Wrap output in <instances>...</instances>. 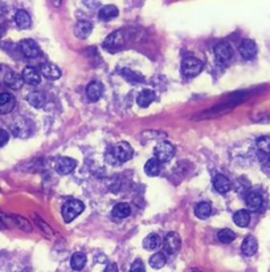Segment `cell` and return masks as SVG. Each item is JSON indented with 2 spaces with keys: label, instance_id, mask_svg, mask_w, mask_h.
<instances>
[{
  "label": "cell",
  "instance_id": "obj_12",
  "mask_svg": "<svg viewBox=\"0 0 270 272\" xmlns=\"http://www.w3.org/2000/svg\"><path fill=\"white\" fill-rule=\"evenodd\" d=\"M21 77H23V81L30 84V85H39L41 82V75L40 72L37 71L33 66H27L24 68V71L21 73Z\"/></svg>",
  "mask_w": 270,
  "mask_h": 272
},
{
  "label": "cell",
  "instance_id": "obj_20",
  "mask_svg": "<svg viewBox=\"0 0 270 272\" xmlns=\"http://www.w3.org/2000/svg\"><path fill=\"white\" fill-rule=\"evenodd\" d=\"M246 206L252 211H257L262 206V197L257 192H250L246 195Z\"/></svg>",
  "mask_w": 270,
  "mask_h": 272
},
{
  "label": "cell",
  "instance_id": "obj_13",
  "mask_svg": "<svg viewBox=\"0 0 270 272\" xmlns=\"http://www.w3.org/2000/svg\"><path fill=\"white\" fill-rule=\"evenodd\" d=\"M86 95L90 101H98L104 95V85L100 81H91L89 85L86 86Z\"/></svg>",
  "mask_w": 270,
  "mask_h": 272
},
{
  "label": "cell",
  "instance_id": "obj_25",
  "mask_svg": "<svg viewBox=\"0 0 270 272\" xmlns=\"http://www.w3.org/2000/svg\"><path fill=\"white\" fill-rule=\"evenodd\" d=\"M131 214V207L129 203H125V202H120L118 205H115L114 208H113V215L115 218H120V219H123V218H127Z\"/></svg>",
  "mask_w": 270,
  "mask_h": 272
},
{
  "label": "cell",
  "instance_id": "obj_2",
  "mask_svg": "<svg viewBox=\"0 0 270 272\" xmlns=\"http://www.w3.org/2000/svg\"><path fill=\"white\" fill-rule=\"evenodd\" d=\"M0 81L4 82L5 85H8L12 89H20L23 82H24L23 77L17 76L12 69L4 65H0Z\"/></svg>",
  "mask_w": 270,
  "mask_h": 272
},
{
  "label": "cell",
  "instance_id": "obj_11",
  "mask_svg": "<svg viewBox=\"0 0 270 272\" xmlns=\"http://www.w3.org/2000/svg\"><path fill=\"white\" fill-rule=\"evenodd\" d=\"M77 166V162L73 160V158H69V157H62L57 161V165H56V170L59 174L61 176H68L70 173L73 172Z\"/></svg>",
  "mask_w": 270,
  "mask_h": 272
},
{
  "label": "cell",
  "instance_id": "obj_23",
  "mask_svg": "<svg viewBox=\"0 0 270 272\" xmlns=\"http://www.w3.org/2000/svg\"><path fill=\"white\" fill-rule=\"evenodd\" d=\"M27 101H28L33 108L40 109V108H43V106L45 105L46 98H45L44 93H41V92H32V93H30L28 97H27Z\"/></svg>",
  "mask_w": 270,
  "mask_h": 272
},
{
  "label": "cell",
  "instance_id": "obj_18",
  "mask_svg": "<svg viewBox=\"0 0 270 272\" xmlns=\"http://www.w3.org/2000/svg\"><path fill=\"white\" fill-rule=\"evenodd\" d=\"M15 23L20 30H28L32 24L30 14L25 10H19L15 14Z\"/></svg>",
  "mask_w": 270,
  "mask_h": 272
},
{
  "label": "cell",
  "instance_id": "obj_24",
  "mask_svg": "<svg viewBox=\"0 0 270 272\" xmlns=\"http://www.w3.org/2000/svg\"><path fill=\"white\" fill-rule=\"evenodd\" d=\"M162 244V239L158 234H150L149 237H146V239L143 240V247L149 251H155L160 247Z\"/></svg>",
  "mask_w": 270,
  "mask_h": 272
},
{
  "label": "cell",
  "instance_id": "obj_32",
  "mask_svg": "<svg viewBox=\"0 0 270 272\" xmlns=\"http://www.w3.org/2000/svg\"><path fill=\"white\" fill-rule=\"evenodd\" d=\"M130 272H146V268H145V264H143V262H142L140 259H136V260L131 264Z\"/></svg>",
  "mask_w": 270,
  "mask_h": 272
},
{
  "label": "cell",
  "instance_id": "obj_26",
  "mask_svg": "<svg viewBox=\"0 0 270 272\" xmlns=\"http://www.w3.org/2000/svg\"><path fill=\"white\" fill-rule=\"evenodd\" d=\"M86 264V255L82 254V252H75L72 255V259H70V266L73 270L75 271H80L82 268L85 267Z\"/></svg>",
  "mask_w": 270,
  "mask_h": 272
},
{
  "label": "cell",
  "instance_id": "obj_10",
  "mask_svg": "<svg viewBox=\"0 0 270 272\" xmlns=\"http://www.w3.org/2000/svg\"><path fill=\"white\" fill-rule=\"evenodd\" d=\"M257 44L255 40L252 39H245V40L241 43L240 46V55L245 59V60H253L255 56H257Z\"/></svg>",
  "mask_w": 270,
  "mask_h": 272
},
{
  "label": "cell",
  "instance_id": "obj_14",
  "mask_svg": "<svg viewBox=\"0 0 270 272\" xmlns=\"http://www.w3.org/2000/svg\"><path fill=\"white\" fill-rule=\"evenodd\" d=\"M257 248H258V243H257V239L252 235H248V237L244 239V242L241 244V251L244 255L246 256H252L257 252Z\"/></svg>",
  "mask_w": 270,
  "mask_h": 272
},
{
  "label": "cell",
  "instance_id": "obj_5",
  "mask_svg": "<svg viewBox=\"0 0 270 272\" xmlns=\"http://www.w3.org/2000/svg\"><path fill=\"white\" fill-rule=\"evenodd\" d=\"M133 154H134V150L133 147L130 146L129 142H120L114 146V150H113V156L117 158V161L120 162H127L130 161L133 158Z\"/></svg>",
  "mask_w": 270,
  "mask_h": 272
},
{
  "label": "cell",
  "instance_id": "obj_36",
  "mask_svg": "<svg viewBox=\"0 0 270 272\" xmlns=\"http://www.w3.org/2000/svg\"><path fill=\"white\" fill-rule=\"evenodd\" d=\"M4 33H5V30L3 28V27H1V25H0V37L4 35Z\"/></svg>",
  "mask_w": 270,
  "mask_h": 272
},
{
  "label": "cell",
  "instance_id": "obj_19",
  "mask_svg": "<svg viewBox=\"0 0 270 272\" xmlns=\"http://www.w3.org/2000/svg\"><path fill=\"white\" fill-rule=\"evenodd\" d=\"M156 100V95L150 89H145L139 93V96L136 98V104L140 106V108H147L150 106L151 102H154Z\"/></svg>",
  "mask_w": 270,
  "mask_h": 272
},
{
  "label": "cell",
  "instance_id": "obj_1",
  "mask_svg": "<svg viewBox=\"0 0 270 272\" xmlns=\"http://www.w3.org/2000/svg\"><path fill=\"white\" fill-rule=\"evenodd\" d=\"M84 210H85V206L82 202L78 199H70V201L65 202L62 206V218L66 223H69L75 221Z\"/></svg>",
  "mask_w": 270,
  "mask_h": 272
},
{
  "label": "cell",
  "instance_id": "obj_7",
  "mask_svg": "<svg viewBox=\"0 0 270 272\" xmlns=\"http://www.w3.org/2000/svg\"><path fill=\"white\" fill-rule=\"evenodd\" d=\"M213 52H215V56H216V60L221 63V64H225V63H228V61L232 59V56H233V49H232V47L228 44V43H217L213 48Z\"/></svg>",
  "mask_w": 270,
  "mask_h": 272
},
{
  "label": "cell",
  "instance_id": "obj_33",
  "mask_svg": "<svg viewBox=\"0 0 270 272\" xmlns=\"http://www.w3.org/2000/svg\"><path fill=\"white\" fill-rule=\"evenodd\" d=\"M10 140V134H8V131L4 130V129H0V147L4 146L5 144L8 142Z\"/></svg>",
  "mask_w": 270,
  "mask_h": 272
},
{
  "label": "cell",
  "instance_id": "obj_30",
  "mask_svg": "<svg viewBox=\"0 0 270 272\" xmlns=\"http://www.w3.org/2000/svg\"><path fill=\"white\" fill-rule=\"evenodd\" d=\"M217 238L221 243H232L236 239V234L229 228H224L217 234Z\"/></svg>",
  "mask_w": 270,
  "mask_h": 272
},
{
  "label": "cell",
  "instance_id": "obj_34",
  "mask_svg": "<svg viewBox=\"0 0 270 272\" xmlns=\"http://www.w3.org/2000/svg\"><path fill=\"white\" fill-rule=\"evenodd\" d=\"M104 272H118V267H117L115 263H110V264H107V267L105 268Z\"/></svg>",
  "mask_w": 270,
  "mask_h": 272
},
{
  "label": "cell",
  "instance_id": "obj_4",
  "mask_svg": "<svg viewBox=\"0 0 270 272\" xmlns=\"http://www.w3.org/2000/svg\"><path fill=\"white\" fill-rule=\"evenodd\" d=\"M155 158L159 162H168L172 160V157L175 156V147L171 145L170 142H160L154 149Z\"/></svg>",
  "mask_w": 270,
  "mask_h": 272
},
{
  "label": "cell",
  "instance_id": "obj_15",
  "mask_svg": "<svg viewBox=\"0 0 270 272\" xmlns=\"http://www.w3.org/2000/svg\"><path fill=\"white\" fill-rule=\"evenodd\" d=\"M41 75L46 77L48 80H57L59 77H61V71L59 69V66H56L55 64L50 63H45L40 66Z\"/></svg>",
  "mask_w": 270,
  "mask_h": 272
},
{
  "label": "cell",
  "instance_id": "obj_31",
  "mask_svg": "<svg viewBox=\"0 0 270 272\" xmlns=\"http://www.w3.org/2000/svg\"><path fill=\"white\" fill-rule=\"evenodd\" d=\"M257 147H258L262 153L270 154V137L269 136L260 137V138L257 140Z\"/></svg>",
  "mask_w": 270,
  "mask_h": 272
},
{
  "label": "cell",
  "instance_id": "obj_35",
  "mask_svg": "<svg viewBox=\"0 0 270 272\" xmlns=\"http://www.w3.org/2000/svg\"><path fill=\"white\" fill-rule=\"evenodd\" d=\"M5 11H7V5L3 1H0V15H3Z\"/></svg>",
  "mask_w": 270,
  "mask_h": 272
},
{
  "label": "cell",
  "instance_id": "obj_6",
  "mask_svg": "<svg viewBox=\"0 0 270 272\" xmlns=\"http://www.w3.org/2000/svg\"><path fill=\"white\" fill-rule=\"evenodd\" d=\"M165 252L168 254V255H172V254H176V252L180 250V246H181V239H180V235L178 232H168L165 238Z\"/></svg>",
  "mask_w": 270,
  "mask_h": 272
},
{
  "label": "cell",
  "instance_id": "obj_3",
  "mask_svg": "<svg viewBox=\"0 0 270 272\" xmlns=\"http://www.w3.org/2000/svg\"><path fill=\"white\" fill-rule=\"evenodd\" d=\"M203 63L196 57H185L181 63V72L187 77H196L203 71Z\"/></svg>",
  "mask_w": 270,
  "mask_h": 272
},
{
  "label": "cell",
  "instance_id": "obj_8",
  "mask_svg": "<svg viewBox=\"0 0 270 272\" xmlns=\"http://www.w3.org/2000/svg\"><path fill=\"white\" fill-rule=\"evenodd\" d=\"M20 50L21 53L28 57V59H35V57H39L41 53L40 48L37 46V43L32 39H24V40L20 41Z\"/></svg>",
  "mask_w": 270,
  "mask_h": 272
},
{
  "label": "cell",
  "instance_id": "obj_27",
  "mask_svg": "<svg viewBox=\"0 0 270 272\" xmlns=\"http://www.w3.org/2000/svg\"><path fill=\"white\" fill-rule=\"evenodd\" d=\"M233 222L239 227H246L250 222V212L248 210H239L233 215Z\"/></svg>",
  "mask_w": 270,
  "mask_h": 272
},
{
  "label": "cell",
  "instance_id": "obj_21",
  "mask_svg": "<svg viewBox=\"0 0 270 272\" xmlns=\"http://www.w3.org/2000/svg\"><path fill=\"white\" fill-rule=\"evenodd\" d=\"M118 16V8L115 5H104L98 12V17L102 21H110Z\"/></svg>",
  "mask_w": 270,
  "mask_h": 272
},
{
  "label": "cell",
  "instance_id": "obj_28",
  "mask_svg": "<svg viewBox=\"0 0 270 272\" xmlns=\"http://www.w3.org/2000/svg\"><path fill=\"white\" fill-rule=\"evenodd\" d=\"M212 214V206L208 202H200L195 207V215L200 219H207Z\"/></svg>",
  "mask_w": 270,
  "mask_h": 272
},
{
  "label": "cell",
  "instance_id": "obj_16",
  "mask_svg": "<svg viewBox=\"0 0 270 272\" xmlns=\"http://www.w3.org/2000/svg\"><path fill=\"white\" fill-rule=\"evenodd\" d=\"M93 31V24L90 21L81 20L78 21L75 27V35L78 37V39H86L89 37V35Z\"/></svg>",
  "mask_w": 270,
  "mask_h": 272
},
{
  "label": "cell",
  "instance_id": "obj_17",
  "mask_svg": "<svg viewBox=\"0 0 270 272\" xmlns=\"http://www.w3.org/2000/svg\"><path fill=\"white\" fill-rule=\"evenodd\" d=\"M213 187H215L216 192H221V194H225L228 192L232 189V183L223 174H217L213 179Z\"/></svg>",
  "mask_w": 270,
  "mask_h": 272
},
{
  "label": "cell",
  "instance_id": "obj_22",
  "mask_svg": "<svg viewBox=\"0 0 270 272\" xmlns=\"http://www.w3.org/2000/svg\"><path fill=\"white\" fill-rule=\"evenodd\" d=\"M160 172H162V162L158 161L155 157L146 162L145 173L147 174V176H159Z\"/></svg>",
  "mask_w": 270,
  "mask_h": 272
},
{
  "label": "cell",
  "instance_id": "obj_9",
  "mask_svg": "<svg viewBox=\"0 0 270 272\" xmlns=\"http://www.w3.org/2000/svg\"><path fill=\"white\" fill-rule=\"evenodd\" d=\"M16 105L15 97L12 96L11 93L7 92H1L0 93V116L8 114L14 111V108Z\"/></svg>",
  "mask_w": 270,
  "mask_h": 272
},
{
  "label": "cell",
  "instance_id": "obj_29",
  "mask_svg": "<svg viewBox=\"0 0 270 272\" xmlns=\"http://www.w3.org/2000/svg\"><path fill=\"white\" fill-rule=\"evenodd\" d=\"M167 263V257H165V252H156L150 257V266L155 270L163 268Z\"/></svg>",
  "mask_w": 270,
  "mask_h": 272
}]
</instances>
